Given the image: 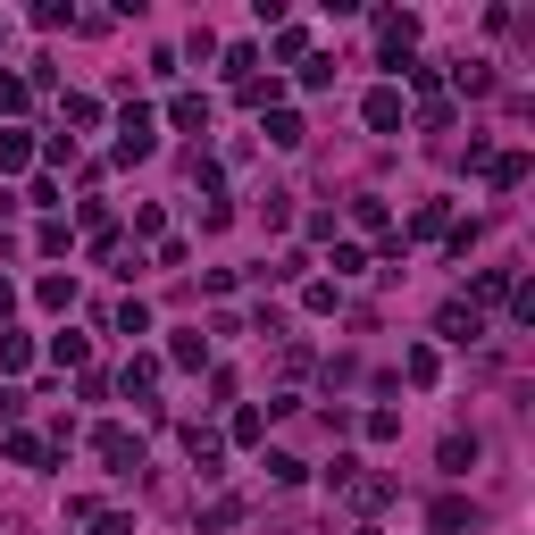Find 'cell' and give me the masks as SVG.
<instances>
[{"instance_id": "6da1fadb", "label": "cell", "mask_w": 535, "mask_h": 535, "mask_svg": "<svg viewBox=\"0 0 535 535\" xmlns=\"http://www.w3.org/2000/svg\"><path fill=\"white\" fill-rule=\"evenodd\" d=\"M151 151H159V118L134 101L126 118H118V151H109V159H118V168H134V159H151Z\"/></svg>"}, {"instance_id": "7a4b0ae2", "label": "cell", "mask_w": 535, "mask_h": 535, "mask_svg": "<svg viewBox=\"0 0 535 535\" xmlns=\"http://www.w3.org/2000/svg\"><path fill=\"white\" fill-rule=\"evenodd\" d=\"M427 535H477V502L469 494H435L427 502Z\"/></svg>"}, {"instance_id": "3957f363", "label": "cell", "mask_w": 535, "mask_h": 535, "mask_svg": "<svg viewBox=\"0 0 535 535\" xmlns=\"http://www.w3.org/2000/svg\"><path fill=\"white\" fill-rule=\"evenodd\" d=\"M92 452H101L118 477H134V469H143V435H126V427H101V435H92Z\"/></svg>"}, {"instance_id": "277c9868", "label": "cell", "mask_w": 535, "mask_h": 535, "mask_svg": "<svg viewBox=\"0 0 535 535\" xmlns=\"http://www.w3.org/2000/svg\"><path fill=\"white\" fill-rule=\"evenodd\" d=\"M435 335H444V343H477L485 335V310H477V301H444V310H435Z\"/></svg>"}, {"instance_id": "5b68a950", "label": "cell", "mask_w": 535, "mask_h": 535, "mask_svg": "<svg viewBox=\"0 0 535 535\" xmlns=\"http://www.w3.org/2000/svg\"><path fill=\"white\" fill-rule=\"evenodd\" d=\"M360 118L377 126V134H402V118H410V109H402V92H393V84H377V92L360 101Z\"/></svg>"}, {"instance_id": "8992f818", "label": "cell", "mask_w": 535, "mask_h": 535, "mask_svg": "<svg viewBox=\"0 0 535 535\" xmlns=\"http://www.w3.org/2000/svg\"><path fill=\"white\" fill-rule=\"evenodd\" d=\"M377 42H385V67H402L410 42H418V17H410V9H402V17H377Z\"/></svg>"}, {"instance_id": "52a82bcc", "label": "cell", "mask_w": 535, "mask_h": 535, "mask_svg": "<svg viewBox=\"0 0 535 535\" xmlns=\"http://www.w3.org/2000/svg\"><path fill=\"white\" fill-rule=\"evenodd\" d=\"M168 126H176V134H209V101H201V92H176V101H168Z\"/></svg>"}, {"instance_id": "ba28073f", "label": "cell", "mask_w": 535, "mask_h": 535, "mask_svg": "<svg viewBox=\"0 0 535 535\" xmlns=\"http://www.w3.org/2000/svg\"><path fill=\"white\" fill-rule=\"evenodd\" d=\"M485 176H494V193H519V184H527V151H494Z\"/></svg>"}, {"instance_id": "9c48e42d", "label": "cell", "mask_w": 535, "mask_h": 535, "mask_svg": "<svg viewBox=\"0 0 535 535\" xmlns=\"http://www.w3.org/2000/svg\"><path fill=\"white\" fill-rule=\"evenodd\" d=\"M184 452H193V469H201V477H218V460H226V444H218L209 427H184Z\"/></svg>"}, {"instance_id": "30bf717a", "label": "cell", "mask_w": 535, "mask_h": 535, "mask_svg": "<svg viewBox=\"0 0 535 535\" xmlns=\"http://www.w3.org/2000/svg\"><path fill=\"white\" fill-rule=\"evenodd\" d=\"M410 235H418V243H435V235H452V201H418V218H410Z\"/></svg>"}, {"instance_id": "8fae6325", "label": "cell", "mask_w": 535, "mask_h": 535, "mask_svg": "<svg viewBox=\"0 0 535 535\" xmlns=\"http://www.w3.org/2000/svg\"><path fill=\"white\" fill-rule=\"evenodd\" d=\"M268 143L276 151H301V143H310V126H301L293 109H268Z\"/></svg>"}, {"instance_id": "7c38bea8", "label": "cell", "mask_w": 535, "mask_h": 535, "mask_svg": "<svg viewBox=\"0 0 535 535\" xmlns=\"http://www.w3.org/2000/svg\"><path fill=\"white\" fill-rule=\"evenodd\" d=\"M435 460H444L452 477H469V469H477V435H444V444H435Z\"/></svg>"}, {"instance_id": "4fadbf2b", "label": "cell", "mask_w": 535, "mask_h": 535, "mask_svg": "<svg viewBox=\"0 0 535 535\" xmlns=\"http://www.w3.org/2000/svg\"><path fill=\"white\" fill-rule=\"evenodd\" d=\"M352 226H360V235H385V226H393V209H385L377 193H360V201H352Z\"/></svg>"}, {"instance_id": "5bb4252c", "label": "cell", "mask_w": 535, "mask_h": 535, "mask_svg": "<svg viewBox=\"0 0 535 535\" xmlns=\"http://www.w3.org/2000/svg\"><path fill=\"white\" fill-rule=\"evenodd\" d=\"M34 301H42V310H76V276H42Z\"/></svg>"}, {"instance_id": "9a60e30c", "label": "cell", "mask_w": 535, "mask_h": 535, "mask_svg": "<svg viewBox=\"0 0 535 535\" xmlns=\"http://www.w3.org/2000/svg\"><path fill=\"white\" fill-rule=\"evenodd\" d=\"M9 460L17 469H51V444H42V435H9Z\"/></svg>"}, {"instance_id": "2e32d148", "label": "cell", "mask_w": 535, "mask_h": 535, "mask_svg": "<svg viewBox=\"0 0 535 535\" xmlns=\"http://www.w3.org/2000/svg\"><path fill=\"white\" fill-rule=\"evenodd\" d=\"M402 377H410V385H435V377H444V360H435V352H427V343H410V360H402Z\"/></svg>"}, {"instance_id": "e0dca14e", "label": "cell", "mask_w": 535, "mask_h": 535, "mask_svg": "<svg viewBox=\"0 0 535 535\" xmlns=\"http://www.w3.org/2000/svg\"><path fill=\"white\" fill-rule=\"evenodd\" d=\"M452 92H494V67H485V59H460V67H452Z\"/></svg>"}, {"instance_id": "ac0fdd59", "label": "cell", "mask_w": 535, "mask_h": 535, "mask_svg": "<svg viewBox=\"0 0 535 535\" xmlns=\"http://www.w3.org/2000/svg\"><path fill=\"white\" fill-rule=\"evenodd\" d=\"M118 385H126V393H151V385H159V360H151V352H134V360H126V377H118Z\"/></svg>"}, {"instance_id": "d6986e66", "label": "cell", "mask_w": 535, "mask_h": 535, "mask_svg": "<svg viewBox=\"0 0 535 535\" xmlns=\"http://www.w3.org/2000/svg\"><path fill=\"white\" fill-rule=\"evenodd\" d=\"M17 368H34V343L26 335H0V377H17Z\"/></svg>"}, {"instance_id": "ffe728a7", "label": "cell", "mask_w": 535, "mask_h": 535, "mask_svg": "<svg viewBox=\"0 0 535 535\" xmlns=\"http://www.w3.org/2000/svg\"><path fill=\"white\" fill-rule=\"evenodd\" d=\"M118 335H151V301H118V318H109Z\"/></svg>"}, {"instance_id": "44dd1931", "label": "cell", "mask_w": 535, "mask_h": 535, "mask_svg": "<svg viewBox=\"0 0 535 535\" xmlns=\"http://www.w3.org/2000/svg\"><path fill=\"white\" fill-rule=\"evenodd\" d=\"M510 285H519L510 268H485V276H477V310H485V301H510Z\"/></svg>"}, {"instance_id": "7402d4cb", "label": "cell", "mask_w": 535, "mask_h": 535, "mask_svg": "<svg viewBox=\"0 0 535 535\" xmlns=\"http://www.w3.org/2000/svg\"><path fill=\"white\" fill-rule=\"evenodd\" d=\"M51 360H59V368H84L92 343H84V335H51Z\"/></svg>"}, {"instance_id": "603a6c76", "label": "cell", "mask_w": 535, "mask_h": 535, "mask_svg": "<svg viewBox=\"0 0 535 535\" xmlns=\"http://www.w3.org/2000/svg\"><path fill=\"white\" fill-rule=\"evenodd\" d=\"M226 435H235V444H260V435H268V410H235V427H226Z\"/></svg>"}, {"instance_id": "cb8c5ba5", "label": "cell", "mask_w": 535, "mask_h": 535, "mask_svg": "<svg viewBox=\"0 0 535 535\" xmlns=\"http://www.w3.org/2000/svg\"><path fill=\"white\" fill-rule=\"evenodd\" d=\"M168 360H176V368H201V360H209V343H201V335H176V343H168Z\"/></svg>"}, {"instance_id": "d4e9b609", "label": "cell", "mask_w": 535, "mask_h": 535, "mask_svg": "<svg viewBox=\"0 0 535 535\" xmlns=\"http://www.w3.org/2000/svg\"><path fill=\"white\" fill-rule=\"evenodd\" d=\"M301 477H310V469H301L293 452H268V485H301Z\"/></svg>"}, {"instance_id": "484cf974", "label": "cell", "mask_w": 535, "mask_h": 535, "mask_svg": "<svg viewBox=\"0 0 535 535\" xmlns=\"http://www.w3.org/2000/svg\"><path fill=\"white\" fill-rule=\"evenodd\" d=\"M34 26H42V34H59V26H76V9H67V0H42V9H34Z\"/></svg>"}, {"instance_id": "4316f807", "label": "cell", "mask_w": 535, "mask_h": 535, "mask_svg": "<svg viewBox=\"0 0 535 535\" xmlns=\"http://www.w3.org/2000/svg\"><path fill=\"white\" fill-rule=\"evenodd\" d=\"M34 243H42V251H51V260H59V251H67V243H76V226H59V218H42V235H34Z\"/></svg>"}, {"instance_id": "83f0119b", "label": "cell", "mask_w": 535, "mask_h": 535, "mask_svg": "<svg viewBox=\"0 0 535 535\" xmlns=\"http://www.w3.org/2000/svg\"><path fill=\"white\" fill-rule=\"evenodd\" d=\"M235 519H243V494H218V502H209V519H201V527H235Z\"/></svg>"}, {"instance_id": "f1b7e54d", "label": "cell", "mask_w": 535, "mask_h": 535, "mask_svg": "<svg viewBox=\"0 0 535 535\" xmlns=\"http://www.w3.org/2000/svg\"><path fill=\"white\" fill-rule=\"evenodd\" d=\"M26 101H34V84H26V76H0V109H26Z\"/></svg>"}, {"instance_id": "f546056e", "label": "cell", "mask_w": 535, "mask_h": 535, "mask_svg": "<svg viewBox=\"0 0 535 535\" xmlns=\"http://www.w3.org/2000/svg\"><path fill=\"white\" fill-rule=\"evenodd\" d=\"M92 535H134V519H126V510H101V519H92Z\"/></svg>"}, {"instance_id": "4dcf8cb0", "label": "cell", "mask_w": 535, "mask_h": 535, "mask_svg": "<svg viewBox=\"0 0 535 535\" xmlns=\"http://www.w3.org/2000/svg\"><path fill=\"white\" fill-rule=\"evenodd\" d=\"M17 410H26V393H9V385H0V418H17Z\"/></svg>"}, {"instance_id": "1f68e13d", "label": "cell", "mask_w": 535, "mask_h": 535, "mask_svg": "<svg viewBox=\"0 0 535 535\" xmlns=\"http://www.w3.org/2000/svg\"><path fill=\"white\" fill-rule=\"evenodd\" d=\"M17 310V285H9V276H0V318H9Z\"/></svg>"}, {"instance_id": "d6a6232c", "label": "cell", "mask_w": 535, "mask_h": 535, "mask_svg": "<svg viewBox=\"0 0 535 535\" xmlns=\"http://www.w3.org/2000/svg\"><path fill=\"white\" fill-rule=\"evenodd\" d=\"M276 535H310V527H276Z\"/></svg>"}, {"instance_id": "836d02e7", "label": "cell", "mask_w": 535, "mask_h": 535, "mask_svg": "<svg viewBox=\"0 0 535 535\" xmlns=\"http://www.w3.org/2000/svg\"><path fill=\"white\" fill-rule=\"evenodd\" d=\"M360 535H377V527H360Z\"/></svg>"}]
</instances>
